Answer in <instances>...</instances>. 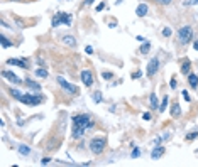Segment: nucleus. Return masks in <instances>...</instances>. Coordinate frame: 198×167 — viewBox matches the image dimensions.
<instances>
[{
  "instance_id": "1",
  "label": "nucleus",
  "mask_w": 198,
  "mask_h": 167,
  "mask_svg": "<svg viewBox=\"0 0 198 167\" xmlns=\"http://www.w3.org/2000/svg\"><path fill=\"white\" fill-rule=\"evenodd\" d=\"M105 145H107V140H105L103 137H95L90 142V150L93 152V154H97V155H100L105 150Z\"/></svg>"
},
{
  "instance_id": "2",
  "label": "nucleus",
  "mask_w": 198,
  "mask_h": 167,
  "mask_svg": "<svg viewBox=\"0 0 198 167\" xmlns=\"http://www.w3.org/2000/svg\"><path fill=\"white\" fill-rule=\"evenodd\" d=\"M19 101L24 105H27V106H36V105H39L42 101L41 96H37V94H32V93H22V96L19 98Z\"/></svg>"
},
{
  "instance_id": "3",
  "label": "nucleus",
  "mask_w": 198,
  "mask_h": 167,
  "mask_svg": "<svg viewBox=\"0 0 198 167\" xmlns=\"http://www.w3.org/2000/svg\"><path fill=\"white\" fill-rule=\"evenodd\" d=\"M193 37V29L190 26H183L180 31H178V39H180V44H188Z\"/></svg>"
},
{
  "instance_id": "4",
  "label": "nucleus",
  "mask_w": 198,
  "mask_h": 167,
  "mask_svg": "<svg viewBox=\"0 0 198 167\" xmlns=\"http://www.w3.org/2000/svg\"><path fill=\"white\" fill-rule=\"evenodd\" d=\"M73 125L83 127V128H92V127H93V122L90 120L88 115L81 113V115H75L73 116Z\"/></svg>"
},
{
  "instance_id": "5",
  "label": "nucleus",
  "mask_w": 198,
  "mask_h": 167,
  "mask_svg": "<svg viewBox=\"0 0 198 167\" xmlns=\"http://www.w3.org/2000/svg\"><path fill=\"white\" fill-rule=\"evenodd\" d=\"M58 83H59V86H61L66 93H69V94H78V88L75 86V84H71V83H68L66 79L63 78V76H58Z\"/></svg>"
},
{
  "instance_id": "6",
  "label": "nucleus",
  "mask_w": 198,
  "mask_h": 167,
  "mask_svg": "<svg viewBox=\"0 0 198 167\" xmlns=\"http://www.w3.org/2000/svg\"><path fill=\"white\" fill-rule=\"evenodd\" d=\"M157 71H159V59H157V58H152L151 61L147 63V69H146L147 78H152Z\"/></svg>"
},
{
  "instance_id": "7",
  "label": "nucleus",
  "mask_w": 198,
  "mask_h": 167,
  "mask_svg": "<svg viewBox=\"0 0 198 167\" xmlns=\"http://www.w3.org/2000/svg\"><path fill=\"white\" fill-rule=\"evenodd\" d=\"M80 78H81V81H83L85 86H92L93 84V73L92 71H88V69H83L81 71V74H80Z\"/></svg>"
},
{
  "instance_id": "8",
  "label": "nucleus",
  "mask_w": 198,
  "mask_h": 167,
  "mask_svg": "<svg viewBox=\"0 0 198 167\" xmlns=\"http://www.w3.org/2000/svg\"><path fill=\"white\" fill-rule=\"evenodd\" d=\"M2 76L4 78H7L10 83H14V84H21L22 83V79L17 76V74H14V73H10V71H2Z\"/></svg>"
},
{
  "instance_id": "9",
  "label": "nucleus",
  "mask_w": 198,
  "mask_h": 167,
  "mask_svg": "<svg viewBox=\"0 0 198 167\" xmlns=\"http://www.w3.org/2000/svg\"><path fill=\"white\" fill-rule=\"evenodd\" d=\"M7 64H10V66H19V68H29L27 66V61L26 59H21V58H12V59H9L7 61Z\"/></svg>"
},
{
  "instance_id": "10",
  "label": "nucleus",
  "mask_w": 198,
  "mask_h": 167,
  "mask_svg": "<svg viewBox=\"0 0 198 167\" xmlns=\"http://www.w3.org/2000/svg\"><path fill=\"white\" fill-rule=\"evenodd\" d=\"M147 12H149V5L142 2V4H139V5H137V9H136V15H137V17H146V15H147Z\"/></svg>"
},
{
  "instance_id": "11",
  "label": "nucleus",
  "mask_w": 198,
  "mask_h": 167,
  "mask_svg": "<svg viewBox=\"0 0 198 167\" xmlns=\"http://www.w3.org/2000/svg\"><path fill=\"white\" fill-rule=\"evenodd\" d=\"M58 14H59V17H61L63 26H71V21H73L71 14H64V12H58Z\"/></svg>"
},
{
  "instance_id": "12",
  "label": "nucleus",
  "mask_w": 198,
  "mask_h": 167,
  "mask_svg": "<svg viewBox=\"0 0 198 167\" xmlns=\"http://www.w3.org/2000/svg\"><path fill=\"white\" fill-rule=\"evenodd\" d=\"M163 154H164V147H161L159 144H157V147H154V149H152V152H151V157L154 159V160H156V159H159V157H161Z\"/></svg>"
},
{
  "instance_id": "13",
  "label": "nucleus",
  "mask_w": 198,
  "mask_h": 167,
  "mask_svg": "<svg viewBox=\"0 0 198 167\" xmlns=\"http://www.w3.org/2000/svg\"><path fill=\"white\" fill-rule=\"evenodd\" d=\"M63 44H66L68 47H76V39L73 36H63Z\"/></svg>"
},
{
  "instance_id": "14",
  "label": "nucleus",
  "mask_w": 198,
  "mask_h": 167,
  "mask_svg": "<svg viewBox=\"0 0 198 167\" xmlns=\"http://www.w3.org/2000/svg\"><path fill=\"white\" fill-rule=\"evenodd\" d=\"M85 130H86V128H83V127L73 125V138H80V137H83Z\"/></svg>"
},
{
  "instance_id": "15",
  "label": "nucleus",
  "mask_w": 198,
  "mask_h": 167,
  "mask_svg": "<svg viewBox=\"0 0 198 167\" xmlns=\"http://www.w3.org/2000/svg\"><path fill=\"white\" fill-rule=\"evenodd\" d=\"M188 81H190V86H191V88H197V86H198V76H197V74L190 73V74H188Z\"/></svg>"
},
{
  "instance_id": "16",
  "label": "nucleus",
  "mask_w": 198,
  "mask_h": 167,
  "mask_svg": "<svg viewBox=\"0 0 198 167\" xmlns=\"http://www.w3.org/2000/svg\"><path fill=\"white\" fill-rule=\"evenodd\" d=\"M26 86L31 89H36V91H39L41 89V86H39V83H36L34 79H26Z\"/></svg>"
},
{
  "instance_id": "17",
  "label": "nucleus",
  "mask_w": 198,
  "mask_h": 167,
  "mask_svg": "<svg viewBox=\"0 0 198 167\" xmlns=\"http://www.w3.org/2000/svg\"><path fill=\"white\" fill-rule=\"evenodd\" d=\"M171 115L173 116H180L181 115V108H180V103H174L171 106Z\"/></svg>"
},
{
  "instance_id": "18",
  "label": "nucleus",
  "mask_w": 198,
  "mask_h": 167,
  "mask_svg": "<svg viewBox=\"0 0 198 167\" xmlns=\"http://www.w3.org/2000/svg\"><path fill=\"white\" fill-rule=\"evenodd\" d=\"M149 103H151V108L152 110H157V108H159V105H157V96L154 93H152L151 98H149Z\"/></svg>"
},
{
  "instance_id": "19",
  "label": "nucleus",
  "mask_w": 198,
  "mask_h": 167,
  "mask_svg": "<svg viewBox=\"0 0 198 167\" xmlns=\"http://www.w3.org/2000/svg\"><path fill=\"white\" fill-rule=\"evenodd\" d=\"M149 49H151V42H142V46H141V49H139V52H141V54H147V52H149Z\"/></svg>"
},
{
  "instance_id": "20",
  "label": "nucleus",
  "mask_w": 198,
  "mask_h": 167,
  "mask_svg": "<svg viewBox=\"0 0 198 167\" xmlns=\"http://www.w3.org/2000/svg\"><path fill=\"white\" fill-rule=\"evenodd\" d=\"M36 76L37 78H47V69L46 68H37L36 69Z\"/></svg>"
},
{
  "instance_id": "21",
  "label": "nucleus",
  "mask_w": 198,
  "mask_h": 167,
  "mask_svg": "<svg viewBox=\"0 0 198 167\" xmlns=\"http://www.w3.org/2000/svg\"><path fill=\"white\" fill-rule=\"evenodd\" d=\"M190 69H191V64H190V61H185V63L181 64V73H183V74H188V73H190Z\"/></svg>"
},
{
  "instance_id": "22",
  "label": "nucleus",
  "mask_w": 198,
  "mask_h": 167,
  "mask_svg": "<svg viewBox=\"0 0 198 167\" xmlns=\"http://www.w3.org/2000/svg\"><path fill=\"white\" fill-rule=\"evenodd\" d=\"M59 24H61V17H59V14L56 12V15L52 17V21H51V26L52 27H58Z\"/></svg>"
},
{
  "instance_id": "23",
  "label": "nucleus",
  "mask_w": 198,
  "mask_h": 167,
  "mask_svg": "<svg viewBox=\"0 0 198 167\" xmlns=\"http://www.w3.org/2000/svg\"><path fill=\"white\" fill-rule=\"evenodd\" d=\"M0 42H2V47H10L12 46V42L9 41L5 36H0Z\"/></svg>"
},
{
  "instance_id": "24",
  "label": "nucleus",
  "mask_w": 198,
  "mask_h": 167,
  "mask_svg": "<svg viewBox=\"0 0 198 167\" xmlns=\"http://www.w3.org/2000/svg\"><path fill=\"white\" fill-rule=\"evenodd\" d=\"M19 152H21L22 155H29V154H31V149L27 145H19Z\"/></svg>"
},
{
  "instance_id": "25",
  "label": "nucleus",
  "mask_w": 198,
  "mask_h": 167,
  "mask_svg": "<svg viewBox=\"0 0 198 167\" xmlns=\"http://www.w3.org/2000/svg\"><path fill=\"white\" fill-rule=\"evenodd\" d=\"M92 98H93L95 103H100V101H102V93H100V91H95V93L92 94Z\"/></svg>"
},
{
  "instance_id": "26",
  "label": "nucleus",
  "mask_w": 198,
  "mask_h": 167,
  "mask_svg": "<svg viewBox=\"0 0 198 167\" xmlns=\"http://www.w3.org/2000/svg\"><path fill=\"white\" fill-rule=\"evenodd\" d=\"M166 106H168V96H164V98H163V103L159 105V108H157V110H159V111L163 113V111L166 110Z\"/></svg>"
},
{
  "instance_id": "27",
  "label": "nucleus",
  "mask_w": 198,
  "mask_h": 167,
  "mask_svg": "<svg viewBox=\"0 0 198 167\" xmlns=\"http://www.w3.org/2000/svg\"><path fill=\"white\" fill-rule=\"evenodd\" d=\"M102 78L107 81V79H112V78H114V74L110 73V71H103V73H102Z\"/></svg>"
},
{
  "instance_id": "28",
  "label": "nucleus",
  "mask_w": 198,
  "mask_h": 167,
  "mask_svg": "<svg viewBox=\"0 0 198 167\" xmlns=\"http://www.w3.org/2000/svg\"><path fill=\"white\" fill-rule=\"evenodd\" d=\"M141 76H142V71H132V74H130L132 79H139Z\"/></svg>"
},
{
  "instance_id": "29",
  "label": "nucleus",
  "mask_w": 198,
  "mask_h": 167,
  "mask_svg": "<svg viewBox=\"0 0 198 167\" xmlns=\"http://www.w3.org/2000/svg\"><path fill=\"white\" fill-rule=\"evenodd\" d=\"M10 94L14 96V98H17V100H19V98L22 96V93L19 91V89H10Z\"/></svg>"
},
{
  "instance_id": "30",
  "label": "nucleus",
  "mask_w": 198,
  "mask_h": 167,
  "mask_svg": "<svg viewBox=\"0 0 198 167\" xmlns=\"http://www.w3.org/2000/svg\"><path fill=\"white\" fill-rule=\"evenodd\" d=\"M171 34H173V32H171L169 27H164V29H163V36H164V37H169Z\"/></svg>"
},
{
  "instance_id": "31",
  "label": "nucleus",
  "mask_w": 198,
  "mask_h": 167,
  "mask_svg": "<svg viewBox=\"0 0 198 167\" xmlns=\"http://www.w3.org/2000/svg\"><path fill=\"white\" fill-rule=\"evenodd\" d=\"M181 94H183V98L186 100L188 103H190V101H191V96H190V94H188V91H186V89H185V91H181Z\"/></svg>"
},
{
  "instance_id": "32",
  "label": "nucleus",
  "mask_w": 198,
  "mask_h": 167,
  "mask_svg": "<svg viewBox=\"0 0 198 167\" xmlns=\"http://www.w3.org/2000/svg\"><path fill=\"white\" fill-rule=\"evenodd\" d=\"M198 137V132H191L190 135H186V140H193V138H197Z\"/></svg>"
},
{
  "instance_id": "33",
  "label": "nucleus",
  "mask_w": 198,
  "mask_h": 167,
  "mask_svg": "<svg viewBox=\"0 0 198 167\" xmlns=\"http://www.w3.org/2000/svg\"><path fill=\"white\" fill-rule=\"evenodd\" d=\"M198 0H185V5H197Z\"/></svg>"
},
{
  "instance_id": "34",
  "label": "nucleus",
  "mask_w": 198,
  "mask_h": 167,
  "mask_svg": "<svg viewBox=\"0 0 198 167\" xmlns=\"http://www.w3.org/2000/svg\"><path fill=\"white\" fill-rule=\"evenodd\" d=\"M139 155H141V150H139V149H134V150H132V157L136 159V157H139Z\"/></svg>"
},
{
  "instance_id": "35",
  "label": "nucleus",
  "mask_w": 198,
  "mask_h": 167,
  "mask_svg": "<svg viewBox=\"0 0 198 167\" xmlns=\"http://www.w3.org/2000/svg\"><path fill=\"white\" fill-rule=\"evenodd\" d=\"M169 86H171V88H176V86H178V81H176L174 78H173L171 81H169Z\"/></svg>"
},
{
  "instance_id": "36",
  "label": "nucleus",
  "mask_w": 198,
  "mask_h": 167,
  "mask_svg": "<svg viewBox=\"0 0 198 167\" xmlns=\"http://www.w3.org/2000/svg\"><path fill=\"white\" fill-rule=\"evenodd\" d=\"M85 51H86V54H93V47H92V46H86V47H85Z\"/></svg>"
},
{
  "instance_id": "37",
  "label": "nucleus",
  "mask_w": 198,
  "mask_h": 167,
  "mask_svg": "<svg viewBox=\"0 0 198 167\" xmlns=\"http://www.w3.org/2000/svg\"><path fill=\"white\" fill-rule=\"evenodd\" d=\"M103 7H105V4H103V2H102V4H98V5H97V12L103 10Z\"/></svg>"
},
{
  "instance_id": "38",
  "label": "nucleus",
  "mask_w": 198,
  "mask_h": 167,
  "mask_svg": "<svg viewBox=\"0 0 198 167\" xmlns=\"http://www.w3.org/2000/svg\"><path fill=\"white\" fill-rule=\"evenodd\" d=\"M142 118H144V120H151V113H144V115H142Z\"/></svg>"
},
{
  "instance_id": "39",
  "label": "nucleus",
  "mask_w": 198,
  "mask_h": 167,
  "mask_svg": "<svg viewBox=\"0 0 198 167\" xmlns=\"http://www.w3.org/2000/svg\"><path fill=\"white\" fill-rule=\"evenodd\" d=\"M49 162H51V159H47V157H46V159H42V164H44V166H47Z\"/></svg>"
},
{
  "instance_id": "40",
  "label": "nucleus",
  "mask_w": 198,
  "mask_h": 167,
  "mask_svg": "<svg viewBox=\"0 0 198 167\" xmlns=\"http://www.w3.org/2000/svg\"><path fill=\"white\" fill-rule=\"evenodd\" d=\"M159 4H171V0H157Z\"/></svg>"
},
{
  "instance_id": "41",
  "label": "nucleus",
  "mask_w": 198,
  "mask_h": 167,
  "mask_svg": "<svg viewBox=\"0 0 198 167\" xmlns=\"http://www.w3.org/2000/svg\"><path fill=\"white\" fill-rule=\"evenodd\" d=\"M109 27H110V29H115V27H117V24H115V22H110Z\"/></svg>"
},
{
  "instance_id": "42",
  "label": "nucleus",
  "mask_w": 198,
  "mask_h": 167,
  "mask_svg": "<svg viewBox=\"0 0 198 167\" xmlns=\"http://www.w3.org/2000/svg\"><path fill=\"white\" fill-rule=\"evenodd\" d=\"M136 39H137V41H141V42H144V41H146V39H144V37H142V36H137Z\"/></svg>"
},
{
  "instance_id": "43",
  "label": "nucleus",
  "mask_w": 198,
  "mask_h": 167,
  "mask_svg": "<svg viewBox=\"0 0 198 167\" xmlns=\"http://www.w3.org/2000/svg\"><path fill=\"white\" fill-rule=\"evenodd\" d=\"M90 4H93V0H85V5H90Z\"/></svg>"
},
{
  "instance_id": "44",
  "label": "nucleus",
  "mask_w": 198,
  "mask_h": 167,
  "mask_svg": "<svg viewBox=\"0 0 198 167\" xmlns=\"http://www.w3.org/2000/svg\"><path fill=\"white\" fill-rule=\"evenodd\" d=\"M193 47H195V49H197V51H198V41L195 42V44H193Z\"/></svg>"
}]
</instances>
